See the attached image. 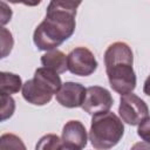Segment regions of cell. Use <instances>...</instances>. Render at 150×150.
<instances>
[{
  "mask_svg": "<svg viewBox=\"0 0 150 150\" xmlns=\"http://www.w3.org/2000/svg\"><path fill=\"white\" fill-rule=\"evenodd\" d=\"M123 134V122L116 114L107 111L93 116L89 139L95 149L107 150L115 146L121 141Z\"/></svg>",
  "mask_w": 150,
  "mask_h": 150,
  "instance_id": "3",
  "label": "cell"
},
{
  "mask_svg": "<svg viewBox=\"0 0 150 150\" xmlns=\"http://www.w3.org/2000/svg\"><path fill=\"white\" fill-rule=\"evenodd\" d=\"M132 63V50L125 42H114L104 53V64L109 84L112 90L121 95L130 94L136 88V74Z\"/></svg>",
  "mask_w": 150,
  "mask_h": 150,
  "instance_id": "2",
  "label": "cell"
},
{
  "mask_svg": "<svg viewBox=\"0 0 150 150\" xmlns=\"http://www.w3.org/2000/svg\"><path fill=\"white\" fill-rule=\"evenodd\" d=\"M1 77V83H0V93L5 95H12L19 93L20 89H22V80L19 75L13 74V73H7V71H1L0 73Z\"/></svg>",
  "mask_w": 150,
  "mask_h": 150,
  "instance_id": "12",
  "label": "cell"
},
{
  "mask_svg": "<svg viewBox=\"0 0 150 150\" xmlns=\"http://www.w3.org/2000/svg\"><path fill=\"white\" fill-rule=\"evenodd\" d=\"M62 146V138L55 134H47L38 141L35 150H61Z\"/></svg>",
  "mask_w": 150,
  "mask_h": 150,
  "instance_id": "13",
  "label": "cell"
},
{
  "mask_svg": "<svg viewBox=\"0 0 150 150\" xmlns=\"http://www.w3.org/2000/svg\"><path fill=\"white\" fill-rule=\"evenodd\" d=\"M22 97L30 104L34 105H45L50 102L53 95L43 90L38 86L34 80H27L22 86Z\"/></svg>",
  "mask_w": 150,
  "mask_h": 150,
  "instance_id": "10",
  "label": "cell"
},
{
  "mask_svg": "<svg viewBox=\"0 0 150 150\" xmlns=\"http://www.w3.org/2000/svg\"><path fill=\"white\" fill-rule=\"evenodd\" d=\"M97 66L94 54L86 47H76L67 55L68 70L74 75L89 76L96 70Z\"/></svg>",
  "mask_w": 150,
  "mask_h": 150,
  "instance_id": "5",
  "label": "cell"
},
{
  "mask_svg": "<svg viewBox=\"0 0 150 150\" xmlns=\"http://www.w3.org/2000/svg\"><path fill=\"white\" fill-rule=\"evenodd\" d=\"M137 134L145 143L150 144V117L145 118L141 124H138Z\"/></svg>",
  "mask_w": 150,
  "mask_h": 150,
  "instance_id": "17",
  "label": "cell"
},
{
  "mask_svg": "<svg viewBox=\"0 0 150 150\" xmlns=\"http://www.w3.org/2000/svg\"><path fill=\"white\" fill-rule=\"evenodd\" d=\"M33 80L38 86H40L43 90L52 95L57 94L62 87L61 77L59 76V74L45 67L38 68L35 70Z\"/></svg>",
  "mask_w": 150,
  "mask_h": 150,
  "instance_id": "9",
  "label": "cell"
},
{
  "mask_svg": "<svg viewBox=\"0 0 150 150\" xmlns=\"http://www.w3.org/2000/svg\"><path fill=\"white\" fill-rule=\"evenodd\" d=\"M118 114L122 122L129 125H138L149 117V108L141 97L130 93L121 96Z\"/></svg>",
  "mask_w": 150,
  "mask_h": 150,
  "instance_id": "4",
  "label": "cell"
},
{
  "mask_svg": "<svg viewBox=\"0 0 150 150\" xmlns=\"http://www.w3.org/2000/svg\"><path fill=\"white\" fill-rule=\"evenodd\" d=\"M0 150H27L22 139L14 134H4L0 137Z\"/></svg>",
  "mask_w": 150,
  "mask_h": 150,
  "instance_id": "14",
  "label": "cell"
},
{
  "mask_svg": "<svg viewBox=\"0 0 150 150\" xmlns=\"http://www.w3.org/2000/svg\"><path fill=\"white\" fill-rule=\"evenodd\" d=\"M112 107V96L103 87L91 86L87 88L86 98L82 104V109L89 115H97L109 111Z\"/></svg>",
  "mask_w": 150,
  "mask_h": 150,
  "instance_id": "6",
  "label": "cell"
},
{
  "mask_svg": "<svg viewBox=\"0 0 150 150\" xmlns=\"http://www.w3.org/2000/svg\"><path fill=\"white\" fill-rule=\"evenodd\" d=\"M15 110V102L9 95L1 94V121L12 117Z\"/></svg>",
  "mask_w": 150,
  "mask_h": 150,
  "instance_id": "15",
  "label": "cell"
},
{
  "mask_svg": "<svg viewBox=\"0 0 150 150\" xmlns=\"http://www.w3.org/2000/svg\"><path fill=\"white\" fill-rule=\"evenodd\" d=\"M143 93L148 96H150V75L146 77V80L144 81V86H143Z\"/></svg>",
  "mask_w": 150,
  "mask_h": 150,
  "instance_id": "20",
  "label": "cell"
},
{
  "mask_svg": "<svg viewBox=\"0 0 150 150\" xmlns=\"http://www.w3.org/2000/svg\"><path fill=\"white\" fill-rule=\"evenodd\" d=\"M80 1H50L45 20L35 28L33 41L38 49L50 52L61 46L75 32L76 9Z\"/></svg>",
  "mask_w": 150,
  "mask_h": 150,
  "instance_id": "1",
  "label": "cell"
},
{
  "mask_svg": "<svg viewBox=\"0 0 150 150\" xmlns=\"http://www.w3.org/2000/svg\"><path fill=\"white\" fill-rule=\"evenodd\" d=\"M130 150H150V144L145 142H138V143H135Z\"/></svg>",
  "mask_w": 150,
  "mask_h": 150,
  "instance_id": "19",
  "label": "cell"
},
{
  "mask_svg": "<svg viewBox=\"0 0 150 150\" xmlns=\"http://www.w3.org/2000/svg\"><path fill=\"white\" fill-rule=\"evenodd\" d=\"M12 18V11L9 7H7V5L1 1V23L5 25Z\"/></svg>",
  "mask_w": 150,
  "mask_h": 150,
  "instance_id": "18",
  "label": "cell"
},
{
  "mask_svg": "<svg viewBox=\"0 0 150 150\" xmlns=\"http://www.w3.org/2000/svg\"><path fill=\"white\" fill-rule=\"evenodd\" d=\"M13 43H14V40L12 36V33L5 27H1V57L2 59L11 53L13 48Z\"/></svg>",
  "mask_w": 150,
  "mask_h": 150,
  "instance_id": "16",
  "label": "cell"
},
{
  "mask_svg": "<svg viewBox=\"0 0 150 150\" xmlns=\"http://www.w3.org/2000/svg\"><path fill=\"white\" fill-rule=\"evenodd\" d=\"M41 63L45 68H48L57 74L64 73L68 69L67 55L59 49H54L43 54L41 56Z\"/></svg>",
  "mask_w": 150,
  "mask_h": 150,
  "instance_id": "11",
  "label": "cell"
},
{
  "mask_svg": "<svg viewBox=\"0 0 150 150\" xmlns=\"http://www.w3.org/2000/svg\"><path fill=\"white\" fill-rule=\"evenodd\" d=\"M87 89L77 82H66L56 94V101L66 108L82 107Z\"/></svg>",
  "mask_w": 150,
  "mask_h": 150,
  "instance_id": "7",
  "label": "cell"
},
{
  "mask_svg": "<svg viewBox=\"0 0 150 150\" xmlns=\"http://www.w3.org/2000/svg\"><path fill=\"white\" fill-rule=\"evenodd\" d=\"M62 142L64 145L76 149H83L87 145V130L82 122L71 120L68 121L62 129Z\"/></svg>",
  "mask_w": 150,
  "mask_h": 150,
  "instance_id": "8",
  "label": "cell"
},
{
  "mask_svg": "<svg viewBox=\"0 0 150 150\" xmlns=\"http://www.w3.org/2000/svg\"><path fill=\"white\" fill-rule=\"evenodd\" d=\"M61 150H81V149H76V148H73V146H68V145H64L61 148Z\"/></svg>",
  "mask_w": 150,
  "mask_h": 150,
  "instance_id": "21",
  "label": "cell"
}]
</instances>
